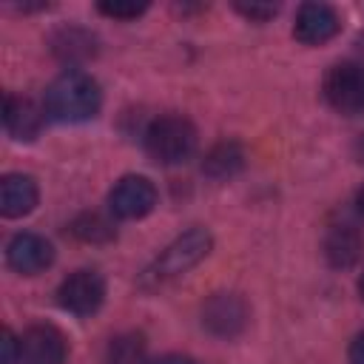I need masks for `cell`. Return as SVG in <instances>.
<instances>
[{"label":"cell","instance_id":"13","mask_svg":"<svg viewBox=\"0 0 364 364\" xmlns=\"http://www.w3.org/2000/svg\"><path fill=\"white\" fill-rule=\"evenodd\" d=\"M361 236L350 228V225H338L327 233V242H324V253L330 259V264L336 267H350L358 262L361 256Z\"/></svg>","mask_w":364,"mask_h":364},{"label":"cell","instance_id":"18","mask_svg":"<svg viewBox=\"0 0 364 364\" xmlns=\"http://www.w3.org/2000/svg\"><path fill=\"white\" fill-rule=\"evenodd\" d=\"M105 17H114V20H134V17H139L145 9H148V3H125V0H114V3H100L97 6Z\"/></svg>","mask_w":364,"mask_h":364},{"label":"cell","instance_id":"20","mask_svg":"<svg viewBox=\"0 0 364 364\" xmlns=\"http://www.w3.org/2000/svg\"><path fill=\"white\" fill-rule=\"evenodd\" d=\"M0 347H3V358H0V364H14L17 355H20V338H14L11 330H3V341H0Z\"/></svg>","mask_w":364,"mask_h":364},{"label":"cell","instance_id":"24","mask_svg":"<svg viewBox=\"0 0 364 364\" xmlns=\"http://www.w3.org/2000/svg\"><path fill=\"white\" fill-rule=\"evenodd\" d=\"M358 293H361V299H364V273H361V279H358Z\"/></svg>","mask_w":364,"mask_h":364},{"label":"cell","instance_id":"6","mask_svg":"<svg viewBox=\"0 0 364 364\" xmlns=\"http://www.w3.org/2000/svg\"><path fill=\"white\" fill-rule=\"evenodd\" d=\"M156 205V188L151 185V179L145 176H122L111 193H108V208L117 219H142L145 213H151Z\"/></svg>","mask_w":364,"mask_h":364},{"label":"cell","instance_id":"1","mask_svg":"<svg viewBox=\"0 0 364 364\" xmlns=\"http://www.w3.org/2000/svg\"><path fill=\"white\" fill-rule=\"evenodd\" d=\"M102 91L85 71H63L46 88V114L57 122H85L97 117Z\"/></svg>","mask_w":364,"mask_h":364},{"label":"cell","instance_id":"9","mask_svg":"<svg viewBox=\"0 0 364 364\" xmlns=\"http://www.w3.org/2000/svg\"><path fill=\"white\" fill-rule=\"evenodd\" d=\"M51 259H54V247L40 233H17L6 247L9 267L23 276H34V273L46 270L51 264Z\"/></svg>","mask_w":364,"mask_h":364},{"label":"cell","instance_id":"21","mask_svg":"<svg viewBox=\"0 0 364 364\" xmlns=\"http://www.w3.org/2000/svg\"><path fill=\"white\" fill-rule=\"evenodd\" d=\"M350 364H364V333L350 344Z\"/></svg>","mask_w":364,"mask_h":364},{"label":"cell","instance_id":"14","mask_svg":"<svg viewBox=\"0 0 364 364\" xmlns=\"http://www.w3.org/2000/svg\"><path fill=\"white\" fill-rule=\"evenodd\" d=\"M242 165H245V151L236 142H219L208 151L202 171L213 179H225V176H233L236 171H242Z\"/></svg>","mask_w":364,"mask_h":364},{"label":"cell","instance_id":"8","mask_svg":"<svg viewBox=\"0 0 364 364\" xmlns=\"http://www.w3.org/2000/svg\"><path fill=\"white\" fill-rule=\"evenodd\" d=\"M68 344L65 336L51 324H34L20 338L23 364H65Z\"/></svg>","mask_w":364,"mask_h":364},{"label":"cell","instance_id":"3","mask_svg":"<svg viewBox=\"0 0 364 364\" xmlns=\"http://www.w3.org/2000/svg\"><path fill=\"white\" fill-rule=\"evenodd\" d=\"M145 151L162 165H179L196 151V128L179 114L156 117L145 128Z\"/></svg>","mask_w":364,"mask_h":364},{"label":"cell","instance_id":"23","mask_svg":"<svg viewBox=\"0 0 364 364\" xmlns=\"http://www.w3.org/2000/svg\"><path fill=\"white\" fill-rule=\"evenodd\" d=\"M355 208H358V213L364 216V188H361V191L355 193Z\"/></svg>","mask_w":364,"mask_h":364},{"label":"cell","instance_id":"5","mask_svg":"<svg viewBox=\"0 0 364 364\" xmlns=\"http://www.w3.org/2000/svg\"><path fill=\"white\" fill-rule=\"evenodd\" d=\"M105 299V282L94 270H77L68 279H63L57 290V301L71 316H91L100 310Z\"/></svg>","mask_w":364,"mask_h":364},{"label":"cell","instance_id":"17","mask_svg":"<svg viewBox=\"0 0 364 364\" xmlns=\"http://www.w3.org/2000/svg\"><path fill=\"white\" fill-rule=\"evenodd\" d=\"M74 233H77L80 239H85V242H105V239L114 236L111 225H108L102 216H97V213L80 216V219L74 222Z\"/></svg>","mask_w":364,"mask_h":364},{"label":"cell","instance_id":"11","mask_svg":"<svg viewBox=\"0 0 364 364\" xmlns=\"http://www.w3.org/2000/svg\"><path fill=\"white\" fill-rule=\"evenodd\" d=\"M3 125H6L9 136H14L20 142H28V139H34L40 134L43 114L31 100L6 94V100H3Z\"/></svg>","mask_w":364,"mask_h":364},{"label":"cell","instance_id":"12","mask_svg":"<svg viewBox=\"0 0 364 364\" xmlns=\"http://www.w3.org/2000/svg\"><path fill=\"white\" fill-rule=\"evenodd\" d=\"M37 205V185L26 173H6L0 182V213L9 219L31 213Z\"/></svg>","mask_w":364,"mask_h":364},{"label":"cell","instance_id":"15","mask_svg":"<svg viewBox=\"0 0 364 364\" xmlns=\"http://www.w3.org/2000/svg\"><path fill=\"white\" fill-rule=\"evenodd\" d=\"M102 364H148L145 361V341L139 333H122L108 341Z\"/></svg>","mask_w":364,"mask_h":364},{"label":"cell","instance_id":"7","mask_svg":"<svg viewBox=\"0 0 364 364\" xmlns=\"http://www.w3.org/2000/svg\"><path fill=\"white\" fill-rule=\"evenodd\" d=\"M341 28V17L327 3H304L293 23V37L304 46H321L333 40Z\"/></svg>","mask_w":364,"mask_h":364},{"label":"cell","instance_id":"22","mask_svg":"<svg viewBox=\"0 0 364 364\" xmlns=\"http://www.w3.org/2000/svg\"><path fill=\"white\" fill-rule=\"evenodd\" d=\"M148 364H193V361L185 358V355H162V358H154Z\"/></svg>","mask_w":364,"mask_h":364},{"label":"cell","instance_id":"2","mask_svg":"<svg viewBox=\"0 0 364 364\" xmlns=\"http://www.w3.org/2000/svg\"><path fill=\"white\" fill-rule=\"evenodd\" d=\"M210 250V233L205 228H191L182 236H176L159 256L156 262L145 270L142 284L148 287H162L165 282L188 273L193 264H199Z\"/></svg>","mask_w":364,"mask_h":364},{"label":"cell","instance_id":"10","mask_svg":"<svg viewBox=\"0 0 364 364\" xmlns=\"http://www.w3.org/2000/svg\"><path fill=\"white\" fill-rule=\"evenodd\" d=\"M202 321H205V327H208L213 336L230 338V336H236V333L245 327V321H247L245 301H242L239 296L219 293V296H213V299L205 304Z\"/></svg>","mask_w":364,"mask_h":364},{"label":"cell","instance_id":"4","mask_svg":"<svg viewBox=\"0 0 364 364\" xmlns=\"http://www.w3.org/2000/svg\"><path fill=\"white\" fill-rule=\"evenodd\" d=\"M324 97L344 117L361 114L364 111V65L361 63L333 65L324 77Z\"/></svg>","mask_w":364,"mask_h":364},{"label":"cell","instance_id":"16","mask_svg":"<svg viewBox=\"0 0 364 364\" xmlns=\"http://www.w3.org/2000/svg\"><path fill=\"white\" fill-rule=\"evenodd\" d=\"M94 40L85 34V31H77V28H68L57 37V54L65 57V60H85L88 54H94Z\"/></svg>","mask_w":364,"mask_h":364},{"label":"cell","instance_id":"19","mask_svg":"<svg viewBox=\"0 0 364 364\" xmlns=\"http://www.w3.org/2000/svg\"><path fill=\"white\" fill-rule=\"evenodd\" d=\"M236 9L250 20H267L276 14V6H270V3H236Z\"/></svg>","mask_w":364,"mask_h":364}]
</instances>
